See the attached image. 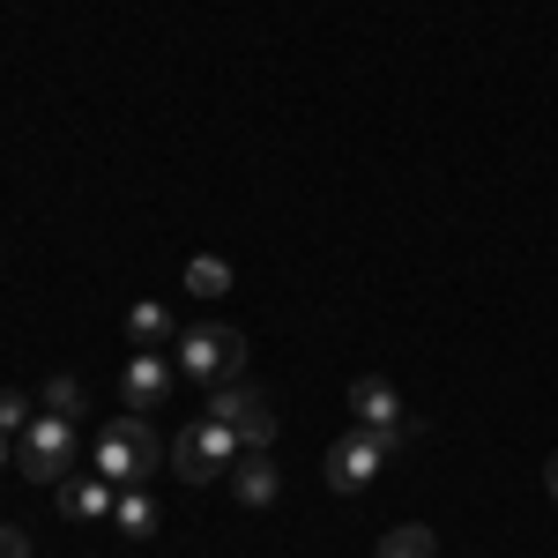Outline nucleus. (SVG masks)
I'll return each mask as SVG.
<instances>
[{
    "label": "nucleus",
    "mask_w": 558,
    "mask_h": 558,
    "mask_svg": "<svg viewBox=\"0 0 558 558\" xmlns=\"http://www.w3.org/2000/svg\"><path fill=\"white\" fill-rule=\"evenodd\" d=\"M128 336H134L142 350H149V343H172V305H157V299L128 305Z\"/></svg>",
    "instance_id": "nucleus-11"
},
{
    "label": "nucleus",
    "mask_w": 558,
    "mask_h": 558,
    "mask_svg": "<svg viewBox=\"0 0 558 558\" xmlns=\"http://www.w3.org/2000/svg\"><path fill=\"white\" fill-rule=\"evenodd\" d=\"M544 492H551V499H558V454H551V462H544Z\"/></svg>",
    "instance_id": "nucleus-18"
},
{
    "label": "nucleus",
    "mask_w": 558,
    "mask_h": 558,
    "mask_svg": "<svg viewBox=\"0 0 558 558\" xmlns=\"http://www.w3.org/2000/svg\"><path fill=\"white\" fill-rule=\"evenodd\" d=\"M0 558H31V536H23V529H8V521H0Z\"/></svg>",
    "instance_id": "nucleus-17"
},
{
    "label": "nucleus",
    "mask_w": 558,
    "mask_h": 558,
    "mask_svg": "<svg viewBox=\"0 0 558 558\" xmlns=\"http://www.w3.org/2000/svg\"><path fill=\"white\" fill-rule=\"evenodd\" d=\"M186 291H194V299H223V291H231V260L194 254L186 260Z\"/></svg>",
    "instance_id": "nucleus-13"
},
{
    "label": "nucleus",
    "mask_w": 558,
    "mask_h": 558,
    "mask_svg": "<svg viewBox=\"0 0 558 558\" xmlns=\"http://www.w3.org/2000/svg\"><path fill=\"white\" fill-rule=\"evenodd\" d=\"M380 558H439V536H432L425 521H402V529L380 536Z\"/></svg>",
    "instance_id": "nucleus-12"
},
{
    "label": "nucleus",
    "mask_w": 558,
    "mask_h": 558,
    "mask_svg": "<svg viewBox=\"0 0 558 558\" xmlns=\"http://www.w3.org/2000/svg\"><path fill=\"white\" fill-rule=\"evenodd\" d=\"M0 432H8V439H23V432H31V402H23L15 387H0Z\"/></svg>",
    "instance_id": "nucleus-16"
},
{
    "label": "nucleus",
    "mask_w": 558,
    "mask_h": 558,
    "mask_svg": "<svg viewBox=\"0 0 558 558\" xmlns=\"http://www.w3.org/2000/svg\"><path fill=\"white\" fill-rule=\"evenodd\" d=\"M209 417L239 432V447H246V454H268V447H276V410H268V395H260V387L223 380V387H216V402H209Z\"/></svg>",
    "instance_id": "nucleus-6"
},
{
    "label": "nucleus",
    "mask_w": 558,
    "mask_h": 558,
    "mask_svg": "<svg viewBox=\"0 0 558 558\" xmlns=\"http://www.w3.org/2000/svg\"><path fill=\"white\" fill-rule=\"evenodd\" d=\"M120 395H128V402H142V410H149V402H165V395H172V357L142 350L128 373H120Z\"/></svg>",
    "instance_id": "nucleus-8"
},
{
    "label": "nucleus",
    "mask_w": 558,
    "mask_h": 558,
    "mask_svg": "<svg viewBox=\"0 0 558 558\" xmlns=\"http://www.w3.org/2000/svg\"><path fill=\"white\" fill-rule=\"evenodd\" d=\"M157 462H165V447H157V432L142 425V417H112V425L97 432V476H112V484H142Z\"/></svg>",
    "instance_id": "nucleus-3"
},
{
    "label": "nucleus",
    "mask_w": 558,
    "mask_h": 558,
    "mask_svg": "<svg viewBox=\"0 0 558 558\" xmlns=\"http://www.w3.org/2000/svg\"><path fill=\"white\" fill-rule=\"evenodd\" d=\"M75 454H83V439H75L68 417H31L23 447H15V462H23L31 484H60V476H75Z\"/></svg>",
    "instance_id": "nucleus-5"
},
{
    "label": "nucleus",
    "mask_w": 558,
    "mask_h": 558,
    "mask_svg": "<svg viewBox=\"0 0 558 558\" xmlns=\"http://www.w3.org/2000/svg\"><path fill=\"white\" fill-rule=\"evenodd\" d=\"M402 439H410V425L402 432H373V425H357V432H343L336 447H328V462H320V476H328V492H365L373 476L402 454Z\"/></svg>",
    "instance_id": "nucleus-1"
},
{
    "label": "nucleus",
    "mask_w": 558,
    "mask_h": 558,
    "mask_svg": "<svg viewBox=\"0 0 558 558\" xmlns=\"http://www.w3.org/2000/svg\"><path fill=\"white\" fill-rule=\"evenodd\" d=\"M239 365H246V336L223 328V320H202V328L179 336V373H186V380L223 387V380H239Z\"/></svg>",
    "instance_id": "nucleus-2"
},
{
    "label": "nucleus",
    "mask_w": 558,
    "mask_h": 558,
    "mask_svg": "<svg viewBox=\"0 0 558 558\" xmlns=\"http://www.w3.org/2000/svg\"><path fill=\"white\" fill-rule=\"evenodd\" d=\"M120 507V492H112V476H60V514L68 521H97Z\"/></svg>",
    "instance_id": "nucleus-7"
},
{
    "label": "nucleus",
    "mask_w": 558,
    "mask_h": 558,
    "mask_svg": "<svg viewBox=\"0 0 558 558\" xmlns=\"http://www.w3.org/2000/svg\"><path fill=\"white\" fill-rule=\"evenodd\" d=\"M231 492H239V507H276L283 476H276L268 454H239V462H231Z\"/></svg>",
    "instance_id": "nucleus-9"
},
{
    "label": "nucleus",
    "mask_w": 558,
    "mask_h": 558,
    "mask_svg": "<svg viewBox=\"0 0 558 558\" xmlns=\"http://www.w3.org/2000/svg\"><path fill=\"white\" fill-rule=\"evenodd\" d=\"M246 447H239V432L216 425V417H202V425H186L172 439V470L186 476V484H209V476H231V462H239Z\"/></svg>",
    "instance_id": "nucleus-4"
},
{
    "label": "nucleus",
    "mask_w": 558,
    "mask_h": 558,
    "mask_svg": "<svg viewBox=\"0 0 558 558\" xmlns=\"http://www.w3.org/2000/svg\"><path fill=\"white\" fill-rule=\"evenodd\" d=\"M350 410H357V425H373V432H402V395L387 380H357L350 387Z\"/></svg>",
    "instance_id": "nucleus-10"
},
{
    "label": "nucleus",
    "mask_w": 558,
    "mask_h": 558,
    "mask_svg": "<svg viewBox=\"0 0 558 558\" xmlns=\"http://www.w3.org/2000/svg\"><path fill=\"white\" fill-rule=\"evenodd\" d=\"M38 402H45V417H68V425H75V410H83V387H75V380H45Z\"/></svg>",
    "instance_id": "nucleus-15"
},
{
    "label": "nucleus",
    "mask_w": 558,
    "mask_h": 558,
    "mask_svg": "<svg viewBox=\"0 0 558 558\" xmlns=\"http://www.w3.org/2000/svg\"><path fill=\"white\" fill-rule=\"evenodd\" d=\"M112 521H120L128 536H149V529H157V499H149V492H120V507H112Z\"/></svg>",
    "instance_id": "nucleus-14"
},
{
    "label": "nucleus",
    "mask_w": 558,
    "mask_h": 558,
    "mask_svg": "<svg viewBox=\"0 0 558 558\" xmlns=\"http://www.w3.org/2000/svg\"><path fill=\"white\" fill-rule=\"evenodd\" d=\"M8 462H15V447H8V432H0V470H8Z\"/></svg>",
    "instance_id": "nucleus-19"
}]
</instances>
